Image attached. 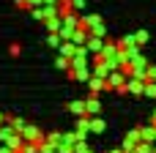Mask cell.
Masks as SVG:
<instances>
[{"instance_id": "obj_1", "label": "cell", "mask_w": 156, "mask_h": 153, "mask_svg": "<svg viewBox=\"0 0 156 153\" xmlns=\"http://www.w3.org/2000/svg\"><path fill=\"white\" fill-rule=\"evenodd\" d=\"M19 134H22V140H25V142H30V140H41L38 129H33V126H25V129H22Z\"/></svg>"}, {"instance_id": "obj_2", "label": "cell", "mask_w": 156, "mask_h": 153, "mask_svg": "<svg viewBox=\"0 0 156 153\" xmlns=\"http://www.w3.org/2000/svg\"><path fill=\"white\" fill-rule=\"evenodd\" d=\"M0 153H16V151H11L8 145H3V148H0Z\"/></svg>"}, {"instance_id": "obj_3", "label": "cell", "mask_w": 156, "mask_h": 153, "mask_svg": "<svg viewBox=\"0 0 156 153\" xmlns=\"http://www.w3.org/2000/svg\"><path fill=\"white\" fill-rule=\"evenodd\" d=\"M0 120H3V112H0Z\"/></svg>"}]
</instances>
